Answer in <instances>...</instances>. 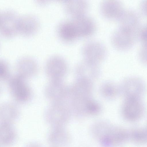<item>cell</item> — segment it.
<instances>
[{"mask_svg": "<svg viewBox=\"0 0 147 147\" xmlns=\"http://www.w3.org/2000/svg\"><path fill=\"white\" fill-rule=\"evenodd\" d=\"M71 115L68 105L64 103H52L46 109L44 117L52 127H62L68 123Z\"/></svg>", "mask_w": 147, "mask_h": 147, "instance_id": "6da1fadb", "label": "cell"}, {"mask_svg": "<svg viewBox=\"0 0 147 147\" xmlns=\"http://www.w3.org/2000/svg\"><path fill=\"white\" fill-rule=\"evenodd\" d=\"M81 53L84 60L98 64L105 59L107 52L103 43L98 40H92L83 45Z\"/></svg>", "mask_w": 147, "mask_h": 147, "instance_id": "7a4b0ae2", "label": "cell"}, {"mask_svg": "<svg viewBox=\"0 0 147 147\" xmlns=\"http://www.w3.org/2000/svg\"><path fill=\"white\" fill-rule=\"evenodd\" d=\"M25 79L17 75L11 77L9 81V86L11 94L18 102H27L31 96V91L26 83Z\"/></svg>", "mask_w": 147, "mask_h": 147, "instance_id": "3957f363", "label": "cell"}, {"mask_svg": "<svg viewBox=\"0 0 147 147\" xmlns=\"http://www.w3.org/2000/svg\"><path fill=\"white\" fill-rule=\"evenodd\" d=\"M69 87L62 80H50L46 86L45 93L52 103H64L68 100Z\"/></svg>", "mask_w": 147, "mask_h": 147, "instance_id": "277c9868", "label": "cell"}, {"mask_svg": "<svg viewBox=\"0 0 147 147\" xmlns=\"http://www.w3.org/2000/svg\"><path fill=\"white\" fill-rule=\"evenodd\" d=\"M67 70V63L59 56H52L46 62L45 71L50 80H62L66 74Z\"/></svg>", "mask_w": 147, "mask_h": 147, "instance_id": "5b68a950", "label": "cell"}, {"mask_svg": "<svg viewBox=\"0 0 147 147\" xmlns=\"http://www.w3.org/2000/svg\"><path fill=\"white\" fill-rule=\"evenodd\" d=\"M128 140V130L111 125L100 142L104 146L111 147L121 145Z\"/></svg>", "mask_w": 147, "mask_h": 147, "instance_id": "8992f818", "label": "cell"}, {"mask_svg": "<svg viewBox=\"0 0 147 147\" xmlns=\"http://www.w3.org/2000/svg\"><path fill=\"white\" fill-rule=\"evenodd\" d=\"M71 20L78 38L91 36L96 32L95 22L86 15L73 18Z\"/></svg>", "mask_w": 147, "mask_h": 147, "instance_id": "52a82bcc", "label": "cell"}, {"mask_svg": "<svg viewBox=\"0 0 147 147\" xmlns=\"http://www.w3.org/2000/svg\"><path fill=\"white\" fill-rule=\"evenodd\" d=\"M136 39L134 32L119 28L113 34L111 42L116 49L125 51L129 50L133 47Z\"/></svg>", "mask_w": 147, "mask_h": 147, "instance_id": "ba28073f", "label": "cell"}, {"mask_svg": "<svg viewBox=\"0 0 147 147\" xmlns=\"http://www.w3.org/2000/svg\"><path fill=\"white\" fill-rule=\"evenodd\" d=\"M101 15L110 21L118 20L124 11L123 5L118 0L103 1L100 6Z\"/></svg>", "mask_w": 147, "mask_h": 147, "instance_id": "9c48e42d", "label": "cell"}, {"mask_svg": "<svg viewBox=\"0 0 147 147\" xmlns=\"http://www.w3.org/2000/svg\"><path fill=\"white\" fill-rule=\"evenodd\" d=\"M48 138L53 147H67L71 140L69 134L64 127H52Z\"/></svg>", "mask_w": 147, "mask_h": 147, "instance_id": "30bf717a", "label": "cell"}, {"mask_svg": "<svg viewBox=\"0 0 147 147\" xmlns=\"http://www.w3.org/2000/svg\"><path fill=\"white\" fill-rule=\"evenodd\" d=\"M143 111L142 105L137 98H129L124 104L123 114L126 120L133 122L141 117Z\"/></svg>", "mask_w": 147, "mask_h": 147, "instance_id": "8fae6325", "label": "cell"}, {"mask_svg": "<svg viewBox=\"0 0 147 147\" xmlns=\"http://www.w3.org/2000/svg\"><path fill=\"white\" fill-rule=\"evenodd\" d=\"M119 28L135 32L140 26L138 15L132 10L124 11L118 20Z\"/></svg>", "mask_w": 147, "mask_h": 147, "instance_id": "7c38bea8", "label": "cell"}, {"mask_svg": "<svg viewBox=\"0 0 147 147\" xmlns=\"http://www.w3.org/2000/svg\"><path fill=\"white\" fill-rule=\"evenodd\" d=\"M17 133L12 123L0 122V146L9 147L17 140Z\"/></svg>", "mask_w": 147, "mask_h": 147, "instance_id": "4fadbf2b", "label": "cell"}, {"mask_svg": "<svg viewBox=\"0 0 147 147\" xmlns=\"http://www.w3.org/2000/svg\"><path fill=\"white\" fill-rule=\"evenodd\" d=\"M89 8L88 3L84 0L67 1L64 4L65 11L73 18L86 15Z\"/></svg>", "mask_w": 147, "mask_h": 147, "instance_id": "5bb4252c", "label": "cell"}, {"mask_svg": "<svg viewBox=\"0 0 147 147\" xmlns=\"http://www.w3.org/2000/svg\"><path fill=\"white\" fill-rule=\"evenodd\" d=\"M18 75L26 79L35 75L37 70V65L36 61L30 57L21 59L17 66Z\"/></svg>", "mask_w": 147, "mask_h": 147, "instance_id": "9a60e30c", "label": "cell"}, {"mask_svg": "<svg viewBox=\"0 0 147 147\" xmlns=\"http://www.w3.org/2000/svg\"><path fill=\"white\" fill-rule=\"evenodd\" d=\"M59 37L63 41L71 42L78 38L71 20H67L61 22L57 28Z\"/></svg>", "mask_w": 147, "mask_h": 147, "instance_id": "2e32d148", "label": "cell"}, {"mask_svg": "<svg viewBox=\"0 0 147 147\" xmlns=\"http://www.w3.org/2000/svg\"><path fill=\"white\" fill-rule=\"evenodd\" d=\"M97 71H98L97 64L84 60L78 64L75 69L77 78H85L89 80L91 77L92 78L93 76H96Z\"/></svg>", "mask_w": 147, "mask_h": 147, "instance_id": "e0dca14e", "label": "cell"}, {"mask_svg": "<svg viewBox=\"0 0 147 147\" xmlns=\"http://www.w3.org/2000/svg\"><path fill=\"white\" fill-rule=\"evenodd\" d=\"M19 115L18 109L14 104L7 102L0 105V122L13 124Z\"/></svg>", "mask_w": 147, "mask_h": 147, "instance_id": "ac0fdd59", "label": "cell"}, {"mask_svg": "<svg viewBox=\"0 0 147 147\" xmlns=\"http://www.w3.org/2000/svg\"><path fill=\"white\" fill-rule=\"evenodd\" d=\"M20 24L22 32L24 34L28 36L34 34L40 27V22L38 18L32 15L24 16Z\"/></svg>", "mask_w": 147, "mask_h": 147, "instance_id": "d6986e66", "label": "cell"}, {"mask_svg": "<svg viewBox=\"0 0 147 147\" xmlns=\"http://www.w3.org/2000/svg\"><path fill=\"white\" fill-rule=\"evenodd\" d=\"M129 140L134 143L142 145L146 142L147 133L145 127H137L128 130Z\"/></svg>", "mask_w": 147, "mask_h": 147, "instance_id": "ffe728a7", "label": "cell"}, {"mask_svg": "<svg viewBox=\"0 0 147 147\" xmlns=\"http://www.w3.org/2000/svg\"><path fill=\"white\" fill-rule=\"evenodd\" d=\"M136 39L142 43V44L147 43V27L146 26H140L135 32Z\"/></svg>", "mask_w": 147, "mask_h": 147, "instance_id": "44dd1931", "label": "cell"}, {"mask_svg": "<svg viewBox=\"0 0 147 147\" xmlns=\"http://www.w3.org/2000/svg\"><path fill=\"white\" fill-rule=\"evenodd\" d=\"M9 76V69L8 65L5 62L0 60V80H5Z\"/></svg>", "mask_w": 147, "mask_h": 147, "instance_id": "7402d4cb", "label": "cell"}, {"mask_svg": "<svg viewBox=\"0 0 147 147\" xmlns=\"http://www.w3.org/2000/svg\"><path fill=\"white\" fill-rule=\"evenodd\" d=\"M139 56L140 60L144 63L146 61L147 44H142L139 52Z\"/></svg>", "mask_w": 147, "mask_h": 147, "instance_id": "603a6c76", "label": "cell"}, {"mask_svg": "<svg viewBox=\"0 0 147 147\" xmlns=\"http://www.w3.org/2000/svg\"><path fill=\"white\" fill-rule=\"evenodd\" d=\"M105 86L103 88V93L105 94V95L111 97L114 94H115L116 90L113 86L109 84L108 85V86Z\"/></svg>", "mask_w": 147, "mask_h": 147, "instance_id": "cb8c5ba5", "label": "cell"}, {"mask_svg": "<svg viewBox=\"0 0 147 147\" xmlns=\"http://www.w3.org/2000/svg\"><path fill=\"white\" fill-rule=\"evenodd\" d=\"M147 0H144L142 1L140 5V9L142 14L144 15L147 14Z\"/></svg>", "mask_w": 147, "mask_h": 147, "instance_id": "d4e9b609", "label": "cell"}, {"mask_svg": "<svg viewBox=\"0 0 147 147\" xmlns=\"http://www.w3.org/2000/svg\"><path fill=\"white\" fill-rule=\"evenodd\" d=\"M26 147H41L38 144L35 143H32L28 144Z\"/></svg>", "mask_w": 147, "mask_h": 147, "instance_id": "484cf974", "label": "cell"}]
</instances>
